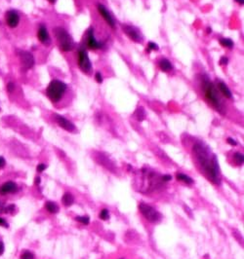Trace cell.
I'll return each instance as SVG.
<instances>
[{
    "instance_id": "cell-1",
    "label": "cell",
    "mask_w": 244,
    "mask_h": 259,
    "mask_svg": "<svg viewBox=\"0 0 244 259\" xmlns=\"http://www.w3.org/2000/svg\"><path fill=\"white\" fill-rule=\"evenodd\" d=\"M194 154L208 178L214 183H219L220 171L217 157L210 152L203 143H195L194 146Z\"/></svg>"
},
{
    "instance_id": "cell-2",
    "label": "cell",
    "mask_w": 244,
    "mask_h": 259,
    "mask_svg": "<svg viewBox=\"0 0 244 259\" xmlns=\"http://www.w3.org/2000/svg\"><path fill=\"white\" fill-rule=\"evenodd\" d=\"M202 89L206 100L220 112H222V103H221V100L217 94V90L215 88L214 84L209 79L205 78L203 80Z\"/></svg>"
},
{
    "instance_id": "cell-3",
    "label": "cell",
    "mask_w": 244,
    "mask_h": 259,
    "mask_svg": "<svg viewBox=\"0 0 244 259\" xmlns=\"http://www.w3.org/2000/svg\"><path fill=\"white\" fill-rule=\"evenodd\" d=\"M67 86L66 83L60 80H53L49 84L48 88L46 90L47 96L50 99L52 102H58L60 101L66 91Z\"/></svg>"
},
{
    "instance_id": "cell-4",
    "label": "cell",
    "mask_w": 244,
    "mask_h": 259,
    "mask_svg": "<svg viewBox=\"0 0 244 259\" xmlns=\"http://www.w3.org/2000/svg\"><path fill=\"white\" fill-rule=\"evenodd\" d=\"M55 36L57 41L59 43V47L64 52H70L74 48V42L70 36V34L67 32L63 27L55 28Z\"/></svg>"
},
{
    "instance_id": "cell-5",
    "label": "cell",
    "mask_w": 244,
    "mask_h": 259,
    "mask_svg": "<svg viewBox=\"0 0 244 259\" xmlns=\"http://www.w3.org/2000/svg\"><path fill=\"white\" fill-rule=\"evenodd\" d=\"M139 209H140V211L142 212V214H143L150 222L154 223L160 219V214L155 209L150 206V205L141 203L139 206Z\"/></svg>"
},
{
    "instance_id": "cell-6",
    "label": "cell",
    "mask_w": 244,
    "mask_h": 259,
    "mask_svg": "<svg viewBox=\"0 0 244 259\" xmlns=\"http://www.w3.org/2000/svg\"><path fill=\"white\" fill-rule=\"evenodd\" d=\"M78 66L84 73H89L92 69V63L90 61L88 53L83 48L78 50Z\"/></svg>"
},
{
    "instance_id": "cell-7",
    "label": "cell",
    "mask_w": 244,
    "mask_h": 259,
    "mask_svg": "<svg viewBox=\"0 0 244 259\" xmlns=\"http://www.w3.org/2000/svg\"><path fill=\"white\" fill-rule=\"evenodd\" d=\"M122 29L124 31V33L126 34V35L134 41L135 43H142L143 42V35L141 34V32L137 29L136 27L132 26H129V25H122Z\"/></svg>"
},
{
    "instance_id": "cell-8",
    "label": "cell",
    "mask_w": 244,
    "mask_h": 259,
    "mask_svg": "<svg viewBox=\"0 0 244 259\" xmlns=\"http://www.w3.org/2000/svg\"><path fill=\"white\" fill-rule=\"evenodd\" d=\"M86 45L87 47L91 50H97L103 48V43L97 41L94 35V29L90 28L86 33Z\"/></svg>"
},
{
    "instance_id": "cell-9",
    "label": "cell",
    "mask_w": 244,
    "mask_h": 259,
    "mask_svg": "<svg viewBox=\"0 0 244 259\" xmlns=\"http://www.w3.org/2000/svg\"><path fill=\"white\" fill-rule=\"evenodd\" d=\"M97 9H98V12L100 13V15L103 17L104 20L106 22V24L109 25L111 28H114L115 27V21H114V19H113V17L111 16V14L107 11V9L102 4L97 5Z\"/></svg>"
},
{
    "instance_id": "cell-10",
    "label": "cell",
    "mask_w": 244,
    "mask_h": 259,
    "mask_svg": "<svg viewBox=\"0 0 244 259\" xmlns=\"http://www.w3.org/2000/svg\"><path fill=\"white\" fill-rule=\"evenodd\" d=\"M55 120L61 128H63L64 130H66L67 131H74L76 130L74 124H73L72 122H70V120H67L66 118L61 116V115L55 114Z\"/></svg>"
},
{
    "instance_id": "cell-11",
    "label": "cell",
    "mask_w": 244,
    "mask_h": 259,
    "mask_svg": "<svg viewBox=\"0 0 244 259\" xmlns=\"http://www.w3.org/2000/svg\"><path fill=\"white\" fill-rule=\"evenodd\" d=\"M20 57H21V62L22 66L26 69H30L33 65H34V57L30 53V52L22 51L20 53Z\"/></svg>"
},
{
    "instance_id": "cell-12",
    "label": "cell",
    "mask_w": 244,
    "mask_h": 259,
    "mask_svg": "<svg viewBox=\"0 0 244 259\" xmlns=\"http://www.w3.org/2000/svg\"><path fill=\"white\" fill-rule=\"evenodd\" d=\"M37 37H38L39 41H40L44 45H49L50 42H51V39H50V35H49L48 30H47V27L45 26L44 25L39 26L38 31H37Z\"/></svg>"
},
{
    "instance_id": "cell-13",
    "label": "cell",
    "mask_w": 244,
    "mask_h": 259,
    "mask_svg": "<svg viewBox=\"0 0 244 259\" xmlns=\"http://www.w3.org/2000/svg\"><path fill=\"white\" fill-rule=\"evenodd\" d=\"M6 22L10 27H16L20 22V17L14 10H10L6 13Z\"/></svg>"
},
{
    "instance_id": "cell-14",
    "label": "cell",
    "mask_w": 244,
    "mask_h": 259,
    "mask_svg": "<svg viewBox=\"0 0 244 259\" xmlns=\"http://www.w3.org/2000/svg\"><path fill=\"white\" fill-rule=\"evenodd\" d=\"M17 190H18L17 184L12 181H9V182L4 183L3 185H1V187H0V194L6 195L8 193H15V192H17Z\"/></svg>"
},
{
    "instance_id": "cell-15",
    "label": "cell",
    "mask_w": 244,
    "mask_h": 259,
    "mask_svg": "<svg viewBox=\"0 0 244 259\" xmlns=\"http://www.w3.org/2000/svg\"><path fill=\"white\" fill-rule=\"evenodd\" d=\"M218 89L219 91L221 92V93L223 94L224 96H226V99H231L232 97V94H231V92L230 90L229 89V87L226 86L224 82L222 81H218Z\"/></svg>"
},
{
    "instance_id": "cell-16",
    "label": "cell",
    "mask_w": 244,
    "mask_h": 259,
    "mask_svg": "<svg viewBox=\"0 0 244 259\" xmlns=\"http://www.w3.org/2000/svg\"><path fill=\"white\" fill-rule=\"evenodd\" d=\"M159 68L163 72H168L173 69V65L171 61L167 59H161L159 61Z\"/></svg>"
},
{
    "instance_id": "cell-17",
    "label": "cell",
    "mask_w": 244,
    "mask_h": 259,
    "mask_svg": "<svg viewBox=\"0 0 244 259\" xmlns=\"http://www.w3.org/2000/svg\"><path fill=\"white\" fill-rule=\"evenodd\" d=\"M45 208H46V210L49 212H51V214H57V212L59 211L58 205H57L55 202H51V201H49V202L45 204Z\"/></svg>"
},
{
    "instance_id": "cell-18",
    "label": "cell",
    "mask_w": 244,
    "mask_h": 259,
    "mask_svg": "<svg viewBox=\"0 0 244 259\" xmlns=\"http://www.w3.org/2000/svg\"><path fill=\"white\" fill-rule=\"evenodd\" d=\"M62 202H63V204L66 206H71L73 204V202H74V198H73V196L70 193H66L63 196Z\"/></svg>"
},
{
    "instance_id": "cell-19",
    "label": "cell",
    "mask_w": 244,
    "mask_h": 259,
    "mask_svg": "<svg viewBox=\"0 0 244 259\" xmlns=\"http://www.w3.org/2000/svg\"><path fill=\"white\" fill-rule=\"evenodd\" d=\"M134 116L135 118L137 119L138 121H143L146 117V112H145V109L143 107H138L137 110L135 111L134 113Z\"/></svg>"
},
{
    "instance_id": "cell-20",
    "label": "cell",
    "mask_w": 244,
    "mask_h": 259,
    "mask_svg": "<svg viewBox=\"0 0 244 259\" xmlns=\"http://www.w3.org/2000/svg\"><path fill=\"white\" fill-rule=\"evenodd\" d=\"M177 179L178 180H180V181H182V182H185V183H186V184H191L192 182H194V180H192V178H190V176H188V175H184V174H181V172H178L177 174Z\"/></svg>"
},
{
    "instance_id": "cell-21",
    "label": "cell",
    "mask_w": 244,
    "mask_h": 259,
    "mask_svg": "<svg viewBox=\"0 0 244 259\" xmlns=\"http://www.w3.org/2000/svg\"><path fill=\"white\" fill-rule=\"evenodd\" d=\"M220 44L223 46V47L229 48V49H232L234 48V42L232 40H230V38H221L220 39Z\"/></svg>"
},
{
    "instance_id": "cell-22",
    "label": "cell",
    "mask_w": 244,
    "mask_h": 259,
    "mask_svg": "<svg viewBox=\"0 0 244 259\" xmlns=\"http://www.w3.org/2000/svg\"><path fill=\"white\" fill-rule=\"evenodd\" d=\"M234 163H235L237 166H241V165L243 164V161H244L243 155H242L241 153H239V152L234 153Z\"/></svg>"
},
{
    "instance_id": "cell-23",
    "label": "cell",
    "mask_w": 244,
    "mask_h": 259,
    "mask_svg": "<svg viewBox=\"0 0 244 259\" xmlns=\"http://www.w3.org/2000/svg\"><path fill=\"white\" fill-rule=\"evenodd\" d=\"M75 220H77L80 223L84 224V225H88L89 222H90V218H89V216H86V215H85V216H76Z\"/></svg>"
},
{
    "instance_id": "cell-24",
    "label": "cell",
    "mask_w": 244,
    "mask_h": 259,
    "mask_svg": "<svg viewBox=\"0 0 244 259\" xmlns=\"http://www.w3.org/2000/svg\"><path fill=\"white\" fill-rule=\"evenodd\" d=\"M158 49H159V47H158V45L154 42H149L147 43V46H146V51L149 52H151V51H157Z\"/></svg>"
},
{
    "instance_id": "cell-25",
    "label": "cell",
    "mask_w": 244,
    "mask_h": 259,
    "mask_svg": "<svg viewBox=\"0 0 244 259\" xmlns=\"http://www.w3.org/2000/svg\"><path fill=\"white\" fill-rule=\"evenodd\" d=\"M99 216H100L101 219H103V220L109 219V218H110V211L107 210L106 209L102 210L101 212H100V214H99Z\"/></svg>"
},
{
    "instance_id": "cell-26",
    "label": "cell",
    "mask_w": 244,
    "mask_h": 259,
    "mask_svg": "<svg viewBox=\"0 0 244 259\" xmlns=\"http://www.w3.org/2000/svg\"><path fill=\"white\" fill-rule=\"evenodd\" d=\"M21 259H34V255H33L32 252L26 250L21 255Z\"/></svg>"
},
{
    "instance_id": "cell-27",
    "label": "cell",
    "mask_w": 244,
    "mask_h": 259,
    "mask_svg": "<svg viewBox=\"0 0 244 259\" xmlns=\"http://www.w3.org/2000/svg\"><path fill=\"white\" fill-rule=\"evenodd\" d=\"M95 79H96V81H97V83H99V84L103 83V76H102V74L100 72H97L95 74Z\"/></svg>"
},
{
    "instance_id": "cell-28",
    "label": "cell",
    "mask_w": 244,
    "mask_h": 259,
    "mask_svg": "<svg viewBox=\"0 0 244 259\" xmlns=\"http://www.w3.org/2000/svg\"><path fill=\"white\" fill-rule=\"evenodd\" d=\"M220 65H228L229 63V59L226 57H222L220 59Z\"/></svg>"
},
{
    "instance_id": "cell-29",
    "label": "cell",
    "mask_w": 244,
    "mask_h": 259,
    "mask_svg": "<svg viewBox=\"0 0 244 259\" xmlns=\"http://www.w3.org/2000/svg\"><path fill=\"white\" fill-rule=\"evenodd\" d=\"M7 90H8L9 93H12V92H14V90H15V84H14V83H9V84L7 85Z\"/></svg>"
},
{
    "instance_id": "cell-30",
    "label": "cell",
    "mask_w": 244,
    "mask_h": 259,
    "mask_svg": "<svg viewBox=\"0 0 244 259\" xmlns=\"http://www.w3.org/2000/svg\"><path fill=\"white\" fill-rule=\"evenodd\" d=\"M226 141H228V143H229V144H230V145H232V146H235V145H237V142H236V140H235V139H231V137H229V139H226Z\"/></svg>"
},
{
    "instance_id": "cell-31",
    "label": "cell",
    "mask_w": 244,
    "mask_h": 259,
    "mask_svg": "<svg viewBox=\"0 0 244 259\" xmlns=\"http://www.w3.org/2000/svg\"><path fill=\"white\" fill-rule=\"evenodd\" d=\"M46 168H47V166L45 165V164H39V165L37 166V171L41 172V171H43Z\"/></svg>"
},
{
    "instance_id": "cell-32",
    "label": "cell",
    "mask_w": 244,
    "mask_h": 259,
    "mask_svg": "<svg viewBox=\"0 0 244 259\" xmlns=\"http://www.w3.org/2000/svg\"><path fill=\"white\" fill-rule=\"evenodd\" d=\"M0 226H4V227H9V224L6 222V220L3 219V218L0 217Z\"/></svg>"
},
{
    "instance_id": "cell-33",
    "label": "cell",
    "mask_w": 244,
    "mask_h": 259,
    "mask_svg": "<svg viewBox=\"0 0 244 259\" xmlns=\"http://www.w3.org/2000/svg\"><path fill=\"white\" fill-rule=\"evenodd\" d=\"M161 179L164 181V182H167V181H170L172 179V176L171 175H163L162 177H161Z\"/></svg>"
},
{
    "instance_id": "cell-34",
    "label": "cell",
    "mask_w": 244,
    "mask_h": 259,
    "mask_svg": "<svg viewBox=\"0 0 244 259\" xmlns=\"http://www.w3.org/2000/svg\"><path fill=\"white\" fill-rule=\"evenodd\" d=\"M4 166H5V160L3 157L0 156V169H2Z\"/></svg>"
},
{
    "instance_id": "cell-35",
    "label": "cell",
    "mask_w": 244,
    "mask_h": 259,
    "mask_svg": "<svg viewBox=\"0 0 244 259\" xmlns=\"http://www.w3.org/2000/svg\"><path fill=\"white\" fill-rule=\"evenodd\" d=\"M3 251H4V245L2 241H0V255L2 254Z\"/></svg>"
},
{
    "instance_id": "cell-36",
    "label": "cell",
    "mask_w": 244,
    "mask_h": 259,
    "mask_svg": "<svg viewBox=\"0 0 244 259\" xmlns=\"http://www.w3.org/2000/svg\"><path fill=\"white\" fill-rule=\"evenodd\" d=\"M35 184H36V185H39V184H40V177H39V176H37L35 178Z\"/></svg>"
},
{
    "instance_id": "cell-37",
    "label": "cell",
    "mask_w": 244,
    "mask_h": 259,
    "mask_svg": "<svg viewBox=\"0 0 244 259\" xmlns=\"http://www.w3.org/2000/svg\"><path fill=\"white\" fill-rule=\"evenodd\" d=\"M235 1H236L238 4H240V5H243V4H244V0H235Z\"/></svg>"
},
{
    "instance_id": "cell-38",
    "label": "cell",
    "mask_w": 244,
    "mask_h": 259,
    "mask_svg": "<svg viewBox=\"0 0 244 259\" xmlns=\"http://www.w3.org/2000/svg\"><path fill=\"white\" fill-rule=\"evenodd\" d=\"M48 1H49L50 3H55V2H56V0H48Z\"/></svg>"
},
{
    "instance_id": "cell-39",
    "label": "cell",
    "mask_w": 244,
    "mask_h": 259,
    "mask_svg": "<svg viewBox=\"0 0 244 259\" xmlns=\"http://www.w3.org/2000/svg\"><path fill=\"white\" fill-rule=\"evenodd\" d=\"M207 32H209V33L211 32V28H207Z\"/></svg>"
},
{
    "instance_id": "cell-40",
    "label": "cell",
    "mask_w": 244,
    "mask_h": 259,
    "mask_svg": "<svg viewBox=\"0 0 244 259\" xmlns=\"http://www.w3.org/2000/svg\"><path fill=\"white\" fill-rule=\"evenodd\" d=\"M120 259H124V258H120Z\"/></svg>"
}]
</instances>
